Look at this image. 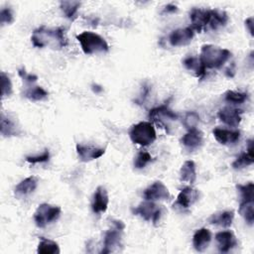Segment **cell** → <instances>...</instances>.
<instances>
[{
  "instance_id": "obj_33",
  "label": "cell",
  "mask_w": 254,
  "mask_h": 254,
  "mask_svg": "<svg viewBox=\"0 0 254 254\" xmlns=\"http://www.w3.org/2000/svg\"><path fill=\"white\" fill-rule=\"evenodd\" d=\"M152 156L147 151H140L134 159V167L136 169L145 168L150 162H152Z\"/></svg>"
},
{
  "instance_id": "obj_22",
  "label": "cell",
  "mask_w": 254,
  "mask_h": 254,
  "mask_svg": "<svg viewBox=\"0 0 254 254\" xmlns=\"http://www.w3.org/2000/svg\"><path fill=\"white\" fill-rule=\"evenodd\" d=\"M183 64L186 67V69H188L190 72H191L197 78H202L205 74L206 68L204 67V65L202 64V63L200 62L198 57L189 56L184 59Z\"/></svg>"
},
{
  "instance_id": "obj_39",
  "label": "cell",
  "mask_w": 254,
  "mask_h": 254,
  "mask_svg": "<svg viewBox=\"0 0 254 254\" xmlns=\"http://www.w3.org/2000/svg\"><path fill=\"white\" fill-rule=\"evenodd\" d=\"M164 11H165L166 13H175V12L178 11V7H177L176 5H173V4H168V5L165 7Z\"/></svg>"
},
{
  "instance_id": "obj_9",
  "label": "cell",
  "mask_w": 254,
  "mask_h": 254,
  "mask_svg": "<svg viewBox=\"0 0 254 254\" xmlns=\"http://www.w3.org/2000/svg\"><path fill=\"white\" fill-rule=\"evenodd\" d=\"M132 211L135 215L141 216L146 221H152L154 224L160 220L163 214V208L150 200L141 202L138 206L133 208Z\"/></svg>"
},
{
  "instance_id": "obj_30",
  "label": "cell",
  "mask_w": 254,
  "mask_h": 254,
  "mask_svg": "<svg viewBox=\"0 0 254 254\" xmlns=\"http://www.w3.org/2000/svg\"><path fill=\"white\" fill-rule=\"evenodd\" d=\"M248 98V94L246 92L228 90L224 94V100L231 104H242Z\"/></svg>"
},
{
  "instance_id": "obj_36",
  "label": "cell",
  "mask_w": 254,
  "mask_h": 254,
  "mask_svg": "<svg viewBox=\"0 0 254 254\" xmlns=\"http://www.w3.org/2000/svg\"><path fill=\"white\" fill-rule=\"evenodd\" d=\"M50 160V151L48 149H45L42 154L36 155V156H27L26 161L32 165L39 164V163H46Z\"/></svg>"
},
{
  "instance_id": "obj_14",
  "label": "cell",
  "mask_w": 254,
  "mask_h": 254,
  "mask_svg": "<svg viewBox=\"0 0 254 254\" xmlns=\"http://www.w3.org/2000/svg\"><path fill=\"white\" fill-rule=\"evenodd\" d=\"M109 203V197L106 189L103 186H98L94 191L91 203L92 211L96 214L106 211Z\"/></svg>"
},
{
  "instance_id": "obj_17",
  "label": "cell",
  "mask_w": 254,
  "mask_h": 254,
  "mask_svg": "<svg viewBox=\"0 0 254 254\" xmlns=\"http://www.w3.org/2000/svg\"><path fill=\"white\" fill-rule=\"evenodd\" d=\"M183 145L190 151L199 149L203 144V133L196 129H190L182 138Z\"/></svg>"
},
{
  "instance_id": "obj_7",
  "label": "cell",
  "mask_w": 254,
  "mask_h": 254,
  "mask_svg": "<svg viewBox=\"0 0 254 254\" xmlns=\"http://www.w3.org/2000/svg\"><path fill=\"white\" fill-rule=\"evenodd\" d=\"M61 212L62 210L60 206L42 203L37 207L34 213V221L38 227L44 228L47 225L57 221L61 216Z\"/></svg>"
},
{
  "instance_id": "obj_32",
  "label": "cell",
  "mask_w": 254,
  "mask_h": 254,
  "mask_svg": "<svg viewBox=\"0 0 254 254\" xmlns=\"http://www.w3.org/2000/svg\"><path fill=\"white\" fill-rule=\"evenodd\" d=\"M198 122H199V116L195 111L187 112L183 118V124L189 130L196 128Z\"/></svg>"
},
{
  "instance_id": "obj_1",
  "label": "cell",
  "mask_w": 254,
  "mask_h": 254,
  "mask_svg": "<svg viewBox=\"0 0 254 254\" xmlns=\"http://www.w3.org/2000/svg\"><path fill=\"white\" fill-rule=\"evenodd\" d=\"M192 31L202 33L207 30H218L224 27L228 22V16L225 11L218 9L193 8L190 13Z\"/></svg>"
},
{
  "instance_id": "obj_4",
  "label": "cell",
  "mask_w": 254,
  "mask_h": 254,
  "mask_svg": "<svg viewBox=\"0 0 254 254\" xmlns=\"http://www.w3.org/2000/svg\"><path fill=\"white\" fill-rule=\"evenodd\" d=\"M76 39L85 55L106 53L109 50L107 42L94 32L84 31L78 34Z\"/></svg>"
},
{
  "instance_id": "obj_21",
  "label": "cell",
  "mask_w": 254,
  "mask_h": 254,
  "mask_svg": "<svg viewBox=\"0 0 254 254\" xmlns=\"http://www.w3.org/2000/svg\"><path fill=\"white\" fill-rule=\"evenodd\" d=\"M1 135L4 137H13L20 134V127L15 121L13 117L10 115H5L3 112L1 113Z\"/></svg>"
},
{
  "instance_id": "obj_2",
  "label": "cell",
  "mask_w": 254,
  "mask_h": 254,
  "mask_svg": "<svg viewBox=\"0 0 254 254\" xmlns=\"http://www.w3.org/2000/svg\"><path fill=\"white\" fill-rule=\"evenodd\" d=\"M31 41L34 47L40 49L50 47L55 50H61L67 44L64 28H49L45 25L34 30Z\"/></svg>"
},
{
  "instance_id": "obj_38",
  "label": "cell",
  "mask_w": 254,
  "mask_h": 254,
  "mask_svg": "<svg viewBox=\"0 0 254 254\" xmlns=\"http://www.w3.org/2000/svg\"><path fill=\"white\" fill-rule=\"evenodd\" d=\"M253 22H254V19H253V17H249V18H247L246 20H245V27H246V29L249 31V33H250V35L251 36H253Z\"/></svg>"
},
{
  "instance_id": "obj_3",
  "label": "cell",
  "mask_w": 254,
  "mask_h": 254,
  "mask_svg": "<svg viewBox=\"0 0 254 254\" xmlns=\"http://www.w3.org/2000/svg\"><path fill=\"white\" fill-rule=\"evenodd\" d=\"M198 58L205 68H219L231 58V52L227 49L205 44L201 47Z\"/></svg>"
},
{
  "instance_id": "obj_24",
  "label": "cell",
  "mask_w": 254,
  "mask_h": 254,
  "mask_svg": "<svg viewBox=\"0 0 254 254\" xmlns=\"http://www.w3.org/2000/svg\"><path fill=\"white\" fill-rule=\"evenodd\" d=\"M23 96L32 101H43L49 97V93L42 86L34 83L30 85H25Z\"/></svg>"
},
{
  "instance_id": "obj_27",
  "label": "cell",
  "mask_w": 254,
  "mask_h": 254,
  "mask_svg": "<svg viewBox=\"0 0 254 254\" xmlns=\"http://www.w3.org/2000/svg\"><path fill=\"white\" fill-rule=\"evenodd\" d=\"M238 211L244 220L252 225L254 222V200H240Z\"/></svg>"
},
{
  "instance_id": "obj_19",
  "label": "cell",
  "mask_w": 254,
  "mask_h": 254,
  "mask_svg": "<svg viewBox=\"0 0 254 254\" xmlns=\"http://www.w3.org/2000/svg\"><path fill=\"white\" fill-rule=\"evenodd\" d=\"M212 134L215 140L222 145L234 144L240 139V132L238 130H228L217 127L213 129Z\"/></svg>"
},
{
  "instance_id": "obj_28",
  "label": "cell",
  "mask_w": 254,
  "mask_h": 254,
  "mask_svg": "<svg viewBox=\"0 0 254 254\" xmlns=\"http://www.w3.org/2000/svg\"><path fill=\"white\" fill-rule=\"evenodd\" d=\"M37 252L39 254H59L60 247L57 242L42 237L38 244Z\"/></svg>"
},
{
  "instance_id": "obj_34",
  "label": "cell",
  "mask_w": 254,
  "mask_h": 254,
  "mask_svg": "<svg viewBox=\"0 0 254 254\" xmlns=\"http://www.w3.org/2000/svg\"><path fill=\"white\" fill-rule=\"evenodd\" d=\"M1 95L2 98L6 96H10L12 94V82L8 74H6L4 71H1Z\"/></svg>"
},
{
  "instance_id": "obj_8",
  "label": "cell",
  "mask_w": 254,
  "mask_h": 254,
  "mask_svg": "<svg viewBox=\"0 0 254 254\" xmlns=\"http://www.w3.org/2000/svg\"><path fill=\"white\" fill-rule=\"evenodd\" d=\"M149 118L169 132L171 123L178 119V114L175 113L168 104H162L150 110Z\"/></svg>"
},
{
  "instance_id": "obj_5",
  "label": "cell",
  "mask_w": 254,
  "mask_h": 254,
  "mask_svg": "<svg viewBox=\"0 0 254 254\" xmlns=\"http://www.w3.org/2000/svg\"><path fill=\"white\" fill-rule=\"evenodd\" d=\"M129 136L133 143L141 146L151 145L157 138L153 124L147 121L134 124L129 130Z\"/></svg>"
},
{
  "instance_id": "obj_20",
  "label": "cell",
  "mask_w": 254,
  "mask_h": 254,
  "mask_svg": "<svg viewBox=\"0 0 254 254\" xmlns=\"http://www.w3.org/2000/svg\"><path fill=\"white\" fill-rule=\"evenodd\" d=\"M211 241V232L207 228L197 229L192 236L193 248L198 252H203Z\"/></svg>"
},
{
  "instance_id": "obj_16",
  "label": "cell",
  "mask_w": 254,
  "mask_h": 254,
  "mask_svg": "<svg viewBox=\"0 0 254 254\" xmlns=\"http://www.w3.org/2000/svg\"><path fill=\"white\" fill-rule=\"evenodd\" d=\"M217 248L221 253H227L237 245V240L230 230L219 231L215 234Z\"/></svg>"
},
{
  "instance_id": "obj_12",
  "label": "cell",
  "mask_w": 254,
  "mask_h": 254,
  "mask_svg": "<svg viewBox=\"0 0 254 254\" xmlns=\"http://www.w3.org/2000/svg\"><path fill=\"white\" fill-rule=\"evenodd\" d=\"M193 38V31L190 27L180 28L172 31L169 36V42L173 47H183L190 44Z\"/></svg>"
},
{
  "instance_id": "obj_18",
  "label": "cell",
  "mask_w": 254,
  "mask_h": 254,
  "mask_svg": "<svg viewBox=\"0 0 254 254\" xmlns=\"http://www.w3.org/2000/svg\"><path fill=\"white\" fill-rule=\"evenodd\" d=\"M38 184H39V179L35 176H30L24 179L15 187V190H14L15 196L18 198H21L31 194L36 190Z\"/></svg>"
},
{
  "instance_id": "obj_40",
  "label": "cell",
  "mask_w": 254,
  "mask_h": 254,
  "mask_svg": "<svg viewBox=\"0 0 254 254\" xmlns=\"http://www.w3.org/2000/svg\"><path fill=\"white\" fill-rule=\"evenodd\" d=\"M92 90H93V92L94 93H100L102 90H103V88H102V86H100V85H98V84H92Z\"/></svg>"
},
{
  "instance_id": "obj_6",
  "label": "cell",
  "mask_w": 254,
  "mask_h": 254,
  "mask_svg": "<svg viewBox=\"0 0 254 254\" xmlns=\"http://www.w3.org/2000/svg\"><path fill=\"white\" fill-rule=\"evenodd\" d=\"M125 225L120 220H113V227L106 231L103 240V248L100 253L114 252L122 246V232Z\"/></svg>"
},
{
  "instance_id": "obj_29",
  "label": "cell",
  "mask_w": 254,
  "mask_h": 254,
  "mask_svg": "<svg viewBox=\"0 0 254 254\" xmlns=\"http://www.w3.org/2000/svg\"><path fill=\"white\" fill-rule=\"evenodd\" d=\"M80 4L81 3L79 1H61L60 7L67 19L73 20L76 17Z\"/></svg>"
},
{
  "instance_id": "obj_10",
  "label": "cell",
  "mask_w": 254,
  "mask_h": 254,
  "mask_svg": "<svg viewBox=\"0 0 254 254\" xmlns=\"http://www.w3.org/2000/svg\"><path fill=\"white\" fill-rule=\"evenodd\" d=\"M171 193L168 188L161 181H156L150 185L143 192V197L145 200L157 201L169 199Z\"/></svg>"
},
{
  "instance_id": "obj_25",
  "label": "cell",
  "mask_w": 254,
  "mask_h": 254,
  "mask_svg": "<svg viewBox=\"0 0 254 254\" xmlns=\"http://www.w3.org/2000/svg\"><path fill=\"white\" fill-rule=\"evenodd\" d=\"M180 180L181 182L193 184L196 180V168L193 161L189 160L186 161L180 170Z\"/></svg>"
},
{
  "instance_id": "obj_23",
  "label": "cell",
  "mask_w": 254,
  "mask_h": 254,
  "mask_svg": "<svg viewBox=\"0 0 254 254\" xmlns=\"http://www.w3.org/2000/svg\"><path fill=\"white\" fill-rule=\"evenodd\" d=\"M233 219H234L233 210H224V211H219L211 214V216L208 218V222L213 225L227 228L231 226Z\"/></svg>"
},
{
  "instance_id": "obj_37",
  "label": "cell",
  "mask_w": 254,
  "mask_h": 254,
  "mask_svg": "<svg viewBox=\"0 0 254 254\" xmlns=\"http://www.w3.org/2000/svg\"><path fill=\"white\" fill-rule=\"evenodd\" d=\"M18 74H19L20 77L22 78V80H23V82H24L25 85L34 84V83H36V81L38 80V76H37L36 74L27 72L24 67L18 69Z\"/></svg>"
},
{
  "instance_id": "obj_15",
  "label": "cell",
  "mask_w": 254,
  "mask_h": 254,
  "mask_svg": "<svg viewBox=\"0 0 254 254\" xmlns=\"http://www.w3.org/2000/svg\"><path fill=\"white\" fill-rule=\"evenodd\" d=\"M75 148H76V154L79 161L85 162V163L98 159L105 153V149L97 148L90 145H82L79 143L76 144Z\"/></svg>"
},
{
  "instance_id": "obj_31",
  "label": "cell",
  "mask_w": 254,
  "mask_h": 254,
  "mask_svg": "<svg viewBox=\"0 0 254 254\" xmlns=\"http://www.w3.org/2000/svg\"><path fill=\"white\" fill-rule=\"evenodd\" d=\"M237 190L240 194V200H254V185L252 182H249L245 185H237Z\"/></svg>"
},
{
  "instance_id": "obj_11",
  "label": "cell",
  "mask_w": 254,
  "mask_h": 254,
  "mask_svg": "<svg viewBox=\"0 0 254 254\" xmlns=\"http://www.w3.org/2000/svg\"><path fill=\"white\" fill-rule=\"evenodd\" d=\"M198 197H199V191L196 189L192 187H186L178 194L177 200L174 203V207L188 209L198 200Z\"/></svg>"
},
{
  "instance_id": "obj_26",
  "label": "cell",
  "mask_w": 254,
  "mask_h": 254,
  "mask_svg": "<svg viewBox=\"0 0 254 254\" xmlns=\"http://www.w3.org/2000/svg\"><path fill=\"white\" fill-rule=\"evenodd\" d=\"M253 162V140L251 139L248 141L247 151L236 158V160L232 163V168L235 170H240L252 165Z\"/></svg>"
},
{
  "instance_id": "obj_35",
  "label": "cell",
  "mask_w": 254,
  "mask_h": 254,
  "mask_svg": "<svg viewBox=\"0 0 254 254\" xmlns=\"http://www.w3.org/2000/svg\"><path fill=\"white\" fill-rule=\"evenodd\" d=\"M14 20H15L14 14H13V11L10 7H5V8L1 9V11H0V22H1L2 26L12 24L14 22Z\"/></svg>"
},
{
  "instance_id": "obj_13",
  "label": "cell",
  "mask_w": 254,
  "mask_h": 254,
  "mask_svg": "<svg viewBox=\"0 0 254 254\" xmlns=\"http://www.w3.org/2000/svg\"><path fill=\"white\" fill-rule=\"evenodd\" d=\"M242 113H243V111L239 108L226 106V107L221 108L218 111L217 116L220 119V121L223 122L224 124H226L230 127H236L241 122Z\"/></svg>"
}]
</instances>
